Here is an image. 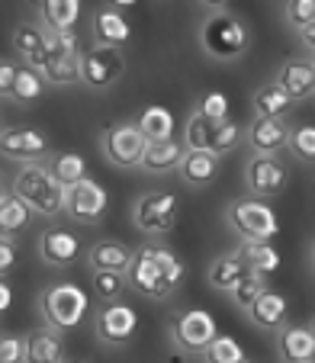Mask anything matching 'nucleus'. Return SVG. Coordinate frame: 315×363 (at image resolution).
Masks as SVG:
<instances>
[{"mask_svg": "<svg viewBox=\"0 0 315 363\" xmlns=\"http://www.w3.org/2000/svg\"><path fill=\"white\" fill-rule=\"evenodd\" d=\"M184 280V261L165 245H142L132 251V264L126 270V283L145 299H167Z\"/></svg>", "mask_w": 315, "mask_h": 363, "instance_id": "1", "label": "nucleus"}, {"mask_svg": "<svg viewBox=\"0 0 315 363\" xmlns=\"http://www.w3.org/2000/svg\"><path fill=\"white\" fill-rule=\"evenodd\" d=\"M199 48L213 62H238L251 48V29L238 13L209 10V16L199 23Z\"/></svg>", "mask_w": 315, "mask_h": 363, "instance_id": "2", "label": "nucleus"}, {"mask_svg": "<svg viewBox=\"0 0 315 363\" xmlns=\"http://www.w3.org/2000/svg\"><path fill=\"white\" fill-rule=\"evenodd\" d=\"M13 193L23 203L39 216H58L65 213V196H68V186L58 184L55 174L48 171L39 161H29L16 171L13 177Z\"/></svg>", "mask_w": 315, "mask_h": 363, "instance_id": "3", "label": "nucleus"}, {"mask_svg": "<svg viewBox=\"0 0 315 363\" xmlns=\"http://www.w3.org/2000/svg\"><path fill=\"white\" fill-rule=\"evenodd\" d=\"M87 308H90V296L77 283H52L39 296V312L45 318V325L62 331V335L74 331L84 322Z\"/></svg>", "mask_w": 315, "mask_h": 363, "instance_id": "4", "label": "nucleus"}, {"mask_svg": "<svg viewBox=\"0 0 315 363\" xmlns=\"http://www.w3.org/2000/svg\"><path fill=\"white\" fill-rule=\"evenodd\" d=\"M226 219L241 241H270L280 232V219H277V213L264 203V196L232 199Z\"/></svg>", "mask_w": 315, "mask_h": 363, "instance_id": "5", "label": "nucleus"}, {"mask_svg": "<svg viewBox=\"0 0 315 363\" xmlns=\"http://www.w3.org/2000/svg\"><path fill=\"white\" fill-rule=\"evenodd\" d=\"M81 71V42H77L74 29H48L45 39V62H42V74L55 87H68L77 81Z\"/></svg>", "mask_w": 315, "mask_h": 363, "instance_id": "6", "label": "nucleus"}, {"mask_svg": "<svg viewBox=\"0 0 315 363\" xmlns=\"http://www.w3.org/2000/svg\"><path fill=\"white\" fill-rule=\"evenodd\" d=\"M126 74V55L123 48L116 45H96L81 52V71H77V81L87 90H110L116 81H123Z\"/></svg>", "mask_w": 315, "mask_h": 363, "instance_id": "7", "label": "nucleus"}, {"mask_svg": "<svg viewBox=\"0 0 315 363\" xmlns=\"http://www.w3.org/2000/svg\"><path fill=\"white\" fill-rule=\"evenodd\" d=\"M103 158L110 161L113 167H123V171H132V167L142 164V155L148 148V138L138 129V123H116L103 132Z\"/></svg>", "mask_w": 315, "mask_h": 363, "instance_id": "8", "label": "nucleus"}, {"mask_svg": "<svg viewBox=\"0 0 315 363\" xmlns=\"http://www.w3.org/2000/svg\"><path fill=\"white\" fill-rule=\"evenodd\" d=\"M216 335H219L216 318L209 315L206 308H187L171 325L174 344H177L180 350H187V354H206V347L213 344Z\"/></svg>", "mask_w": 315, "mask_h": 363, "instance_id": "9", "label": "nucleus"}, {"mask_svg": "<svg viewBox=\"0 0 315 363\" xmlns=\"http://www.w3.org/2000/svg\"><path fill=\"white\" fill-rule=\"evenodd\" d=\"M132 219H136V228L145 235H161L177 222V193L167 190H151L145 193L142 199L132 209Z\"/></svg>", "mask_w": 315, "mask_h": 363, "instance_id": "10", "label": "nucleus"}, {"mask_svg": "<svg viewBox=\"0 0 315 363\" xmlns=\"http://www.w3.org/2000/svg\"><path fill=\"white\" fill-rule=\"evenodd\" d=\"M106 203H110L106 190H103L94 177H84V180H77V184L68 186V196H65V213H68L74 222H81V225H94V222L103 219Z\"/></svg>", "mask_w": 315, "mask_h": 363, "instance_id": "11", "label": "nucleus"}, {"mask_svg": "<svg viewBox=\"0 0 315 363\" xmlns=\"http://www.w3.org/2000/svg\"><path fill=\"white\" fill-rule=\"evenodd\" d=\"M94 328H96V337H100L103 344L119 347V344L132 341V335H136V328H138V315L132 306L113 299V302H103V308L96 312Z\"/></svg>", "mask_w": 315, "mask_h": 363, "instance_id": "12", "label": "nucleus"}, {"mask_svg": "<svg viewBox=\"0 0 315 363\" xmlns=\"http://www.w3.org/2000/svg\"><path fill=\"white\" fill-rule=\"evenodd\" d=\"M287 180L289 171L277 155H254L245 167V184L254 196H280L287 190Z\"/></svg>", "mask_w": 315, "mask_h": 363, "instance_id": "13", "label": "nucleus"}, {"mask_svg": "<svg viewBox=\"0 0 315 363\" xmlns=\"http://www.w3.org/2000/svg\"><path fill=\"white\" fill-rule=\"evenodd\" d=\"M52 142L39 129H4L0 132V155L10 161H39L48 155Z\"/></svg>", "mask_w": 315, "mask_h": 363, "instance_id": "14", "label": "nucleus"}, {"mask_svg": "<svg viewBox=\"0 0 315 363\" xmlns=\"http://www.w3.org/2000/svg\"><path fill=\"white\" fill-rule=\"evenodd\" d=\"M245 138L254 155H280L289 142V125L283 116H254L245 129Z\"/></svg>", "mask_w": 315, "mask_h": 363, "instance_id": "15", "label": "nucleus"}, {"mask_svg": "<svg viewBox=\"0 0 315 363\" xmlns=\"http://www.w3.org/2000/svg\"><path fill=\"white\" fill-rule=\"evenodd\" d=\"M219 164H222V158L219 155H213L209 148H187L184 158H180V164H177V174H180L184 184L206 186V184H213L216 180Z\"/></svg>", "mask_w": 315, "mask_h": 363, "instance_id": "16", "label": "nucleus"}, {"mask_svg": "<svg viewBox=\"0 0 315 363\" xmlns=\"http://www.w3.org/2000/svg\"><path fill=\"white\" fill-rule=\"evenodd\" d=\"M90 29H94V42L96 45H116L123 48L126 42L132 39V26L126 20L123 10L116 7H100L90 20Z\"/></svg>", "mask_w": 315, "mask_h": 363, "instance_id": "17", "label": "nucleus"}, {"mask_svg": "<svg viewBox=\"0 0 315 363\" xmlns=\"http://www.w3.org/2000/svg\"><path fill=\"white\" fill-rule=\"evenodd\" d=\"M45 39H48V29L42 26V23L23 20V23H16V29H13L16 55L39 71H42V62H45Z\"/></svg>", "mask_w": 315, "mask_h": 363, "instance_id": "18", "label": "nucleus"}, {"mask_svg": "<svg viewBox=\"0 0 315 363\" xmlns=\"http://www.w3.org/2000/svg\"><path fill=\"white\" fill-rule=\"evenodd\" d=\"M274 81L287 90L293 103L309 100V96L315 94V65L306 62V58H293V62H287L280 71H277Z\"/></svg>", "mask_w": 315, "mask_h": 363, "instance_id": "19", "label": "nucleus"}, {"mask_svg": "<svg viewBox=\"0 0 315 363\" xmlns=\"http://www.w3.org/2000/svg\"><path fill=\"white\" fill-rule=\"evenodd\" d=\"M245 312H248V318H251L258 328L274 331V328H280V325L287 322V296L267 286L258 299L251 302V306L245 308Z\"/></svg>", "mask_w": 315, "mask_h": 363, "instance_id": "20", "label": "nucleus"}, {"mask_svg": "<svg viewBox=\"0 0 315 363\" xmlns=\"http://www.w3.org/2000/svg\"><path fill=\"white\" fill-rule=\"evenodd\" d=\"M39 254H42V261L52 264V267H68L77 254H81V241L71 232H65V228H48L39 238Z\"/></svg>", "mask_w": 315, "mask_h": 363, "instance_id": "21", "label": "nucleus"}, {"mask_svg": "<svg viewBox=\"0 0 315 363\" xmlns=\"http://www.w3.org/2000/svg\"><path fill=\"white\" fill-rule=\"evenodd\" d=\"M280 357L289 363H312L315 360V335L309 325H280Z\"/></svg>", "mask_w": 315, "mask_h": 363, "instance_id": "22", "label": "nucleus"}, {"mask_svg": "<svg viewBox=\"0 0 315 363\" xmlns=\"http://www.w3.org/2000/svg\"><path fill=\"white\" fill-rule=\"evenodd\" d=\"M184 142L177 138H161V142H148L142 155V171L145 174H167V171H177L180 158H184Z\"/></svg>", "mask_w": 315, "mask_h": 363, "instance_id": "23", "label": "nucleus"}, {"mask_svg": "<svg viewBox=\"0 0 315 363\" xmlns=\"http://www.w3.org/2000/svg\"><path fill=\"white\" fill-rule=\"evenodd\" d=\"M87 264L94 270H116V274H126L132 264V247L116 238H103L87 251Z\"/></svg>", "mask_w": 315, "mask_h": 363, "instance_id": "24", "label": "nucleus"}, {"mask_svg": "<svg viewBox=\"0 0 315 363\" xmlns=\"http://www.w3.org/2000/svg\"><path fill=\"white\" fill-rule=\"evenodd\" d=\"M65 344H62V331L55 328H42L35 331L33 337L26 341V360L29 363H62L65 360Z\"/></svg>", "mask_w": 315, "mask_h": 363, "instance_id": "25", "label": "nucleus"}, {"mask_svg": "<svg viewBox=\"0 0 315 363\" xmlns=\"http://www.w3.org/2000/svg\"><path fill=\"white\" fill-rule=\"evenodd\" d=\"M235 257L245 264L248 270H258V274H274L280 267V251H277L270 241H241L235 247Z\"/></svg>", "mask_w": 315, "mask_h": 363, "instance_id": "26", "label": "nucleus"}, {"mask_svg": "<svg viewBox=\"0 0 315 363\" xmlns=\"http://www.w3.org/2000/svg\"><path fill=\"white\" fill-rule=\"evenodd\" d=\"M45 90H48V77L39 68H33V65H20L10 100L20 103V106H33V103H39L45 96Z\"/></svg>", "mask_w": 315, "mask_h": 363, "instance_id": "27", "label": "nucleus"}, {"mask_svg": "<svg viewBox=\"0 0 315 363\" xmlns=\"http://www.w3.org/2000/svg\"><path fill=\"white\" fill-rule=\"evenodd\" d=\"M81 0H39V20L45 29H74Z\"/></svg>", "mask_w": 315, "mask_h": 363, "instance_id": "28", "label": "nucleus"}, {"mask_svg": "<svg viewBox=\"0 0 315 363\" xmlns=\"http://www.w3.org/2000/svg\"><path fill=\"white\" fill-rule=\"evenodd\" d=\"M251 103H254V116H287L289 106H293L289 94L277 81H270V84L254 90Z\"/></svg>", "mask_w": 315, "mask_h": 363, "instance_id": "29", "label": "nucleus"}, {"mask_svg": "<svg viewBox=\"0 0 315 363\" xmlns=\"http://www.w3.org/2000/svg\"><path fill=\"white\" fill-rule=\"evenodd\" d=\"M29 216H33V209L16 193H4L0 196V235H7V238L20 235L29 225Z\"/></svg>", "mask_w": 315, "mask_h": 363, "instance_id": "30", "label": "nucleus"}, {"mask_svg": "<svg viewBox=\"0 0 315 363\" xmlns=\"http://www.w3.org/2000/svg\"><path fill=\"white\" fill-rule=\"evenodd\" d=\"M136 123H138V129L145 132L148 142H161V138H174L177 119H174V113L167 110V106H145Z\"/></svg>", "mask_w": 315, "mask_h": 363, "instance_id": "31", "label": "nucleus"}, {"mask_svg": "<svg viewBox=\"0 0 315 363\" xmlns=\"http://www.w3.org/2000/svg\"><path fill=\"white\" fill-rule=\"evenodd\" d=\"M241 274H245V264H241L235 254H222V257H216V261L209 264L206 280H209L213 289H232Z\"/></svg>", "mask_w": 315, "mask_h": 363, "instance_id": "32", "label": "nucleus"}, {"mask_svg": "<svg viewBox=\"0 0 315 363\" xmlns=\"http://www.w3.org/2000/svg\"><path fill=\"white\" fill-rule=\"evenodd\" d=\"M241 138H245V129H241L238 123H232V119L213 123V135H209V151H213V155H219V158H226V155H232V151L241 145Z\"/></svg>", "mask_w": 315, "mask_h": 363, "instance_id": "33", "label": "nucleus"}, {"mask_svg": "<svg viewBox=\"0 0 315 363\" xmlns=\"http://www.w3.org/2000/svg\"><path fill=\"white\" fill-rule=\"evenodd\" d=\"M264 289H267V274H258V270H248V267H245V274L238 277V283H235L228 293H232L235 306H238V308H248L260 293H264Z\"/></svg>", "mask_w": 315, "mask_h": 363, "instance_id": "34", "label": "nucleus"}, {"mask_svg": "<svg viewBox=\"0 0 315 363\" xmlns=\"http://www.w3.org/2000/svg\"><path fill=\"white\" fill-rule=\"evenodd\" d=\"M48 171L55 174L58 184L71 186V184H77V180L87 177V161H84L81 155H74V151H65V155H58V158L52 161V167H48Z\"/></svg>", "mask_w": 315, "mask_h": 363, "instance_id": "35", "label": "nucleus"}, {"mask_svg": "<svg viewBox=\"0 0 315 363\" xmlns=\"http://www.w3.org/2000/svg\"><path fill=\"white\" fill-rule=\"evenodd\" d=\"M206 357H209L213 363H245L248 360L245 347H241L235 337H228V335H216L213 344L206 347Z\"/></svg>", "mask_w": 315, "mask_h": 363, "instance_id": "36", "label": "nucleus"}, {"mask_svg": "<svg viewBox=\"0 0 315 363\" xmlns=\"http://www.w3.org/2000/svg\"><path fill=\"white\" fill-rule=\"evenodd\" d=\"M209 135H213V123L199 110H193L184 125V148H209Z\"/></svg>", "mask_w": 315, "mask_h": 363, "instance_id": "37", "label": "nucleus"}, {"mask_svg": "<svg viewBox=\"0 0 315 363\" xmlns=\"http://www.w3.org/2000/svg\"><path fill=\"white\" fill-rule=\"evenodd\" d=\"M287 148L293 151L299 161H315V125L306 123V125H296V129H289Z\"/></svg>", "mask_w": 315, "mask_h": 363, "instance_id": "38", "label": "nucleus"}, {"mask_svg": "<svg viewBox=\"0 0 315 363\" xmlns=\"http://www.w3.org/2000/svg\"><path fill=\"white\" fill-rule=\"evenodd\" d=\"M126 286H129V283H126V274H116V270H94V289L103 302L119 299Z\"/></svg>", "mask_w": 315, "mask_h": 363, "instance_id": "39", "label": "nucleus"}, {"mask_svg": "<svg viewBox=\"0 0 315 363\" xmlns=\"http://www.w3.org/2000/svg\"><path fill=\"white\" fill-rule=\"evenodd\" d=\"M283 20H287L289 29L299 33L302 26L315 20V0H287V7H283Z\"/></svg>", "mask_w": 315, "mask_h": 363, "instance_id": "40", "label": "nucleus"}, {"mask_svg": "<svg viewBox=\"0 0 315 363\" xmlns=\"http://www.w3.org/2000/svg\"><path fill=\"white\" fill-rule=\"evenodd\" d=\"M197 110L203 113L209 123H222V119H228V96L222 94V90H209V94L199 96Z\"/></svg>", "mask_w": 315, "mask_h": 363, "instance_id": "41", "label": "nucleus"}, {"mask_svg": "<svg viewBox=\"0 0 315 363\" xmlns=\"http://www.w3.org/2000/svg\"><path fill=\"white\" fill-rule=\"evenodd\" d=\"M26 360V341L13 335H0V363H20Z\"/></svg>", "mask_w": 315, "mask_h": 363, "instance_id": "42", "label": "nucleus"}, {"mask_svg": "<svg viewBox=\"0 0 315 363\" xmlns=\"http://www.w3.org/2000/svg\"><path fill=\"white\" fill-rule=\"evenodd\" d=\"M16 71H20V65H16V62H10V58H0V100H10V96H13Z\"/></svg>", "mask_w": 315, "mask_h": 363, "instance_id": "43", "label": "nucleus"}, {"mask_svg": "<svg viewBox=\"0 0 315 363\" xmlns=\"http://www.w3.org/2000/svg\"><path fill=\"white\" fill-rule=\"evenodd\" d=\"M13 267H16V245L13 238L0 235V277H7Z\"/></svg>", "mask_w": 315, "mask_h": 363, "instance_id": "44", "label": "nucleus"}, {"mask_svg": "<svg viewBox=\"0 0 315 363\" xmlns=\"http://www.w3.org/2000/svg\"><path fill=\"white\" fill-rule=\"evenodd\" d=\"M10 306H13V286L0 277V315H4V312H10Z\"/></svg>", "mask_w": 315, "mask_h": 363, "instance_id": "45", "label": "nucleus"}, {"mask_svg": "<svg viewBox=\"0 0 315 363\" xmlns=\"http://www.w3.org/2000/svg\"><path fill=\"white\" fill-rule=\"evenodd\" d=\"M299 39H302V45H306V52H312L315 55V20L309 23V26L299 29Z\"/></svg>", "mask_w": 315, "mask_h": 363, "instance_id": "46", "label": "nucleus"}, {"mask_svg": "<svg viewBox=\"0 0 315 363\" xmlns=\"http://www.w3.org/2000/svg\"><path fill=\"white\" fill-rule=\"evenodd\" d=\"M199 4H203L206 10H226L228 0H199Z\"/></svg>", "mask_w": 315, "mask_h": 363, "instance_id": "47", "label": "nucleus"}, {"mask_svg": "<svg viewBox=\"0 0 315 363\" xmlns=\"http://www.w3.org/2000/svg\"><path fill=\"white\" fill-rule=\"evenodd\" d=\"M110 4H113L116 10H132V7L138 4V0H110Z\"/></svg>", "mask_w": 315, "mask_h": 363, "instance_id": "48", "label": "nucleus"}, {"mask_svg": "<svg viewBox=\"0 0 315 363\" xmlns=\"http://www.w3.org/2000/svg\"><path fill=\"white\" fill-rule=\"evenodd\" d=\"M4 193H7V184H4V174H0V196H4Z\"/></svg>", "mask_w": 315, "mask_h": 363, "instance_id": "49", "label": "nucleus"}, {"mask_svg": "<svg viewBox=\"0 0 315 363\" xmlns=\"http://www.w3.org/2000/svg\"><path fill=\"white\" fill-rule=\"evenodd\" d=\"M309 328H312V335H315V318H312V325H309Z\"/></svg>", "mask_w": 315, "mask_h": 363, "instance_id": "50", "label": "nucleus"}, {"mask_svg": "<svg viewBox=\"0 0 315 363\" xmlns=\"http://www.w3.org/2000/svg\"><path fill=\"white\" fill-rule=\"evenodd\" d=\"M312 261H315V241H312Z\"/></svg>", "mask_w": 315, "mask_h": 363, "instance_id": "51", "label": "nucleus"}, {"mask_svg": "<svg viewBox=\"0 0 315 363\" xmlns=\"http://www.w3.org/2000/svg\"><path fill=\"white\" fill-rule=\"evenodd\" d=\"M312 65H315V55H312Z\"/></svg>", "mask_w": 315, "mask_h": 363, "instance_id": "52", "label": "nucleus"}]
</instances>
